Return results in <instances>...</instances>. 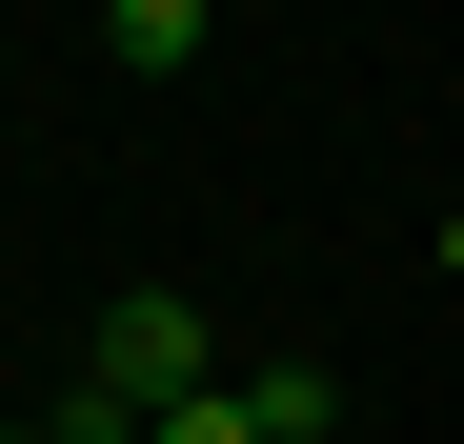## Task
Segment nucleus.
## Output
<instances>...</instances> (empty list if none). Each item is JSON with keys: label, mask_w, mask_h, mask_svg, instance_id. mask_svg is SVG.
Masks as SVG:
<instances>
[{"label": "nucleus", "mask_w": 464, "mask_h": 444, "mask_svg": "<svg viewBox=\"0 0 464 444\" xmlns=\"http://www.w3.org/2000/svg\"><path fill=\"white\" fill-rule=\"evenodd\" d=\"M82 384H102V404H141V424H162V404H202V304H182V283H121V304H102V343H82Z\"/></svg>", "instance_id": "obj_1"}, {"label": "nucleus", "mask_w": 464, "mask_h": 444, "mask_svg": "<svg viewBox=\"0 0 464 444\" xmlns=\"http://www.w3.org/2000/svg\"><path fill=\"white\" fill-rule=\"evenodd\" d=\"M243 424H263V444H324V424H343V384H324V363H263Z\"/></svg>", "instance_id": "obj_3"}, {"label": "nucleus", "mask_w": 464, "mask_h": 444, "mask_svg": "<svg viewBox=\"0 0 464 444\" xmlns=\"http://www.w3.org/2000/svg\"><path fill=\"white\" fill-rule=\"evenodd\" d=\"M102 61H141V82H182V61H202V0H121V21H102Z\"/></svg>", "instance_id": "obj_2"}, {"label": "nucleus", "mask_w": 464, "mask_h": 444, "mask_svg": "<svg viewBox=\"0 0 464 444\" xmlns=\"http://www.w3.org/2000/svg\"><path fill=\"white\" fill-rule=\"evenodd\" d=\"M141 444H263V424H243V384H202V404H162Z\"/></svg>", "instance_id": "obj_4"}]
</instances>
